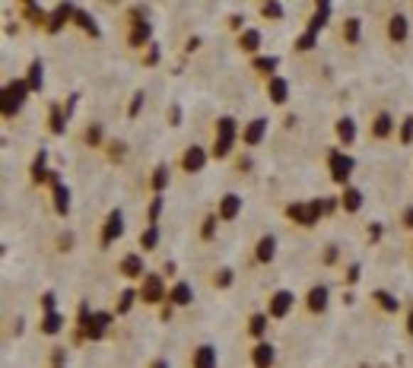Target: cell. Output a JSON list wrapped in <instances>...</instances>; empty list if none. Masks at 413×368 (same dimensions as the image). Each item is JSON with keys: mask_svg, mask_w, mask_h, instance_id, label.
Segmentation results:
<instances>
[{"mask_svg": "<svg viewBox=\"0 0 413 368\" xmlns=\"http://www.w3.org/2000/svg\"><path fill=\"white\" fill-rule=\"evenodd\" d=\"M150 36H153V29H150V23H146V16H144V10L140 6H131V36H127V42H131V48H150Z\"/></svg>", "mask_w": 413, "mask_h": 368, "instance_id": "cell-5", "label": "cell"}, {"mask_svg": "<svg viewBox=\"0 0 413 368\" xmlns=\"http://www.w3.org/2000/svg\"><path fill=\"white\" fill-rule=\"evenodd\" d=\"M340 210H347V213H360V210H363V190L347 184L343 194H340Z\"/></svg>", "mask_w": 413, "mask_h": 368, "instance_id": "cell-17", "label": "cell"}, {"mask_svg": "<svg viewBox=\"0 0 413 368\" xmlns=\"http://www.w3.org/2000/svg\"><path fill=\"white\" fill-rule=\"evenodd\" d=\"M29 92L32 90H29L26 80H13V83H6V90H4V118H16Z\"/></svg>", "mask_w": 413, "mask_h": 368, "instance_id": "cell-1", "label": "cell"}, {"mask_svg": "<svg viewBox=\"0 0 413 368\" xmlns=\"http://www.w3.org/2000/svg\"><path fill=\"white\" fill-rule=\"evenodd\" d=\"M156 244H159V226H146L144 232H140V248L153 251Z\"/></svg>", "mask_w": 413, "mask_h": 368, "instance_id": "cell-37", "label": "cell"}, {"mask_svg": "<svg viewBox=\"0 0 413 368\" xmlns=\"http://www.w3.org/2000/svg\"><path fill=\"white\" fill-rule=\"evenodd\" d=\"M23 13H26V19H29L32 26H45V29H48V16H51V13L42 10L38 4H32V0H29V4H23Z\"/></svg>", "mask_w": 413, "mask_h": 368, "instance_id": "cell-25", "label": "cell"}, {"mask_svg": "<svg viewBox=\"0 0 413 368\" xmlns=\"http://www.w3.org/2000/svg\"><path fill=\"white\" fill-rule=\"evenodd\" d=\"M267 95H270V102L274 105H286V99H289V83L283 77H270L267 80Z\"/></svg>", "mask_w": 413, "mask_h": 368, "instance_id": "cell-16", "label": "cell"}, {"mask_svg": "<svg viewBox=\"0 0 413 368\" xmlns=\"http://www.w3.org/2000/svg\"><path fill=\"white\" fill-rule=\"evenodd\" d=\"M407 333H410V337H413V311H410V315H407Z\"/></svg>", "mask_w": 413, "mask_h": 368, "instance_id": "cell-60", "label": "cell"}, {"mask_svg": "<svg viewBox=\"0 0 413 368\" xmlns=\"http://www.w3.org/2000/svg\"><path fill=\"white\" fill-rule=\"evenodd\" d=\"M140 298H144V305H159V302H166V283H162V276L146 274V276H144V286H140Z\"/></svg>", "mask_w": 413, "mask_h": 368, "instance_id": "cell-6", "label": "cell"}, {"mask_svg": "<svg viewBox=\"0 0 413 368\" xmlns=\"http://www.w3.org/2000/svg\"><path fill=\"white\" fill-rule=\"evenodd\" d=\"M216 140L220 143H235V118H220L216 121Z\"/></svg>", "mask_w": 413, "mask_h": 368, "instance_id": "cell-28", "label": "cell"}, {"mask_svg": "<svg viewBox=\"0 0 413 368\" xmlns=\"http://www.w3.org/2000/svg\"><path fill=\"white\" fill-rule=\"evenodd\" d=\"M239 48H242V51H248V54H254L261 48V32L258 29H245L239 36Z\"/></svg>", "mask_w": 413, "mask_h": 368, "instance_id": "cell-30", "label": "cell"}, {"mask_svg": "<svg viewBox=\"0 0 413 368\" xmlns=\"http://www.w3.org/2000/svg\"><path fill=\"white\" fill-rule=\"evenodd\" d=\"M232 279H235L232 270H229V267H222V270H216L213 286H216V289H226V286H232Z\"/></svg>", "mask_w": 413, "mask_h": 368, "instance_id": "cell-42", "label": "cell"}, {"mask_svg": "<svg viewBox=\"0 0 413 368\" xmlns=\"http://www.w3.org/2000/svg\"><path fill=\"white\" fill-rule=\"evenodd\" d=\"M48 124H51V134H64V124H67V114H64V105H51V114H48Z\"/></svg>", "mask_w": 413, "mask_h": 368, "instance_id": "cell-35", "label": "cell"}, {"mask_svg": "<svg viewBox=\"0 0 413 368\" xmlns=\"http://www.w3.org/2000/svg\"><path fill=\"white\" fill-rule=\"evenodd\" d=\"M118 270H121V276H127V279H144V257L140 254H127L124 261L118 264Z\"/></svg>", "mask_w": 413, "mask_h": 368, "instance_id": "cell-14", "label": "cell"}, {"mask_svg": "<svg viewBox=\"0 0 413 368\" xmlns=\"http://www.w3.org/2000/svg\"><path fill=\"white\" fill-rule=\"evenodd\" d=\"M124 143H121V140H114V143H108V159H112V162H121V159H124Z\"/></svg>", "mask_w": 413, "mask_h": 368, "instance_id": "cell-46", "label": "cell"}, {"mask_svg": "<svg viewBox=\"0 0 413 368\" xmlns=\"http://www.w3.org/2000/svg\"><path fill=\"white\" fill-rule=\"evenodd\" d=\"M404 229H413V207L404 210Z\"/></svg>", "mask_w": 413, "mask_h": 368, "instance_id": "cell-57", "label": "cell"}, {"mask_svg": "<svg viewBox=\"0 0 413 368\" xmlns=\"http://www.w3.org/2000/svg\"><path fill=\"white\" fill-rule=\"evenodd\" d=\"M73 19H77V26H80V29L86 32V36L99 38V26H96V19H92V16H90V13H86V10H80V6H77V16H73Z\"/></svg>", "mask_w": 413, "mask_h": 368, "instance_id": "cell-31", "label": "cell"}, {"mask_svg": "<svg viewBox=\"0 0 413 368\" xmlns=\"http://www.w3.org/2000/svg\"><path fill=\"white\" fill-rule=\"evenodd\" d=\"M73 16H77V6H73V4H58L51 10V16H48V32H51V36H58V32L64 29Z\"/></svg>", "mask_w": 413, "mask_h": 368, "instance_id": "cell-8", "label": "cell"}, {"mask_svg": "<svg viewBox=\"0 0 413 368\" xmlns=\"http://www.w3.org/2000/svg\"><path fill=\"white\" fill-rule=\"evenodd\" d=\"M58 248H60V251H70V248H73V235H70V232L58 238Z\"/></svg>", "mask_w": 413, "mask_h": 368, "instance_id": "cell-54", "label": "cell"}, {"mask_svg": "<svg viewBox=\"0 0 413 368\" xmlns=\"http://www.w3.org/2000/svg\"><path fill=\"white\" fill-rule=\"evenodd\" d=\"M54 213H58V216L70 213V188H67L64 181L54 184Z\"/></svg>", "mask_w": 413, "mask_h": 368, "instance_id": "cell-21", "label": "cell"}, {"mask_svg": "<svg viewBox=\"0 0 413 368\" xmlns=\"http://www.w3.org/2000/svg\"><path fill=\"white\" fill-rule=\"evenodd\" d=\"M267 321L270 318L267 315H252V321H248V333H252V337H264V333H267Z\"/></svg>", "mask_w": 413, "mask_h": 368, "instance_id": "cell-39", "label": "cell"}, {"mask_svg": "<svg viewBox=\"0 0 413 368\" xmlns=\"http://www.w3.org/2000/svg\"><path fill=\"white\" fill-rule=\"evenodd\" d=\"M168 175H172V172H168V166H166V162L153 168V178H150V184H153V190H156V194H162V190L168 188Z\"/></svg>", "mask_w": 413, "mask_h": 368, "instance_id": "cell-32", "label": "cell"}, {"mask_svg": "<svg viewBox=\"0 0 413 368\" xmlns=\"http://www.w3.org/2000/svg\"><path fill=\"white\" fill-rule=\"evenodd\" d=\"M60 327H64V315H45L42 318V333H48V337H54V333H60Z\"/></svg>", "mask_w": 413, "mask_h": 368, "instance_id": "cell-36", "label": "cell"}, {"mask_svg": "<svg viewBox=\"0 0 413 368\" xmlns=\"http://www.w3.org/2000/svg\"><path fill=\"white\" fill-rule=\"evenodd\" d=\"M337 261V244H328L324 248V264H334Z\"/></svg>", "mask_w": 413, "mask_h": 368, "instance_id": "cell-55", "label": "cell"}, {"mask_svg": "<svg viewBox=\"0 0 413 368\" xmlns=\"http://www.w3.org/2000/svg\"><path fill=\"white\" fill-rule=\"evenodd\" d=\"M194 368H216V350L213 346H198L194 350Z\"/></svg>", "mask_w": 413, "mask_h": 368, "instance_id": "cell-26", "label": "cell"}, {"mask_svg": "<svg viewBox=\"0 0 413 368\" xmlns=\"http://www.w3.org/2000/svg\"><path fill=\"white\" fill-rule=\"evenodd\" d=\"M124 235V216H121V210H112L102 226V248H108V244L114 242V238Z\"/></svg>", "mask_w": 413, "mask_h": 368, "instance_id": "cell-9", "label": "cell"}, {"mask_svg": "<svg viewBox=\"0 0 413 368\" xmlns=\"http://www.w3.org/2000/svg\"><path fill=\"white\" fill-rule=\"evenodd\" d=\"M216 220H220V216H207L204 226H200V238H204V242H210V238L216 235Z\"/></svg>", "mask_w": 413, "mask_h": 368, "instance_id": "cell-45", "label": "cell"}, {"mask_svg": "<svg viewBox=\"0 0 413 368\" xmlns=\"http://www.w3.org/2000/svg\"><path fill=\"white\" fill-rule=\"evenodd\" d=\"M144 64H146V67H153V64H159V45H150V51H146V58H144Z\"/></svg>", "mask_w": 413, "mask_h": 368, "instance_id": "cell-51", "label": "cell"}, {"mask_svg": "<svg viewBox=\"0 0 413 368\" xmlns=\"http://www.w3.org/2000/svg\"><path fill=\"white\" fill-rule=\"evenodd\" d=\"M239 210H242V197L239 194H226L220 200V213H216V216L229 222V220H235V216H239Z\"/></svg>", "mask_w": 413, "mask_h": 368, "instance_id": "cell-20", "label": "cell"}, {"mask_svg": "<svg viewBox=\"0 0 413 368\" xmlns=\"http://www.w3.org/2000/svg\"><path fill=\"white\" fill-rule=\"evenodd\" d=\"M306 308L311 315H321L328 308V286H311L309 296H306Z\"/></svg>", "mask_w": 413, "mask_h": 368, "instance_id": "cell-12", "label": "cell"}, {"mask_svg": "<svg viewBox=\"0 0 413 368\" xmlns=\"http://www.w3.org/2000/svg\"><path fill=\"white\" fill-rule=\"evenodd\" d=\"M315 42H318V36H315V32H302V36L299 38H296V48H299V51H311V48H315Z\"/></svg>", "mask_w": 413, "mask_h": 368, "instance_id": "cell-44", "label": "cell"}, {"mask_svg": "<svg viewBox=\"0 0 413 368\" xmlns=\"http://www.w3.org/2000/svg\"><path fill=\"white\" fill-rule=\"evenodd\" d=\"M331 10H334V6H331L328 0H324V4H318V6H315V16L309 19V32H315V36H318V32H321L324 26H328V16H331Z\"/></svg>", "mask_w": 413, "mask_h": 368, "instance_id": "cell-23", "label": "cell"}, {"mask_svg": "<svg viewBox=\"0 0 413 368\" xmlns=\"http://www.w3.org/2000/svg\"><path fill=\"white\" fill-rule=\"evenodd\" d=\"M337 137H340V143H353L356 140V124H353V118H340L337 121Z\"/></svg>", "mask_w": 413, "mask_h": 368, "instance_id": "cell-33", "label": "cell"}, {"mask_svg": "<svg viewBox=\"0 0 413 368\" xmlns=\"http://www.w3.org/2000/svg\"><path fill=\"white\" fill-rule=\"evenodd\" d=\"M283 13H286V6L277 4V0H274V4H261V16L264 19H283Z\"/></svg>", "mask_w": 413, "mask_h": 368, "instance_id": "cell-41", "label": "cell"}, {"mask_svg": "<svg viewBox=\"0 0 413 368\" xmlns=\"http://www.w3.org/2000/svg\"><path fill=\"white\" fill-rule=\"evenodd\" d=\"M168 121H172V127H178V124H181V108H178V105L168 108Z\"/></svg>", "mask_w": 413, "mask_h": 368, "instance_id": "cell-53", "label": "cell"}, {"mask_svg": "<svg viewBox=\"0 0 413 368\" xmlns=\"http://www.w3.org/2000/svg\"><path fill=\"white\" fill-rule=\"evenodd\" d=\"M328 168H331V178L347 188V181H350V175H353L356 162H353V156L340 153V149H328Z\"/></svg>", "mask_w": 413, "mask_h": 368, "instance_id": "cell-2", "label": "cell"}, {"mask_svg": "<svg viewBox=\"0 0 413 368\" xmlns=\"http://www.w3.org/2000/svg\"><path fill=\"white\" fill-rule=\"evenodd\" d=\"M395 131V118H391L388 112H382V114H375V121H372V137H378V140H385L388 134Z\"/></svg>", "mask_w": 413, "mask_h": 368, "instance_id": "cell-24", "label": "cell"}, {"mask_svg": "<svg viewBox=\"0 0 413 368\" xmlns=\"http://www.w3.org/2000/svg\"><path fill=\"white\" fill-rule=\"evenodd\" d=\"M277 64H280V58H274V54H261V58H254L252 67H254L258 73H267V77H274Z\"/></svg>", "mask_w": 413, "mask_h": 368, "instance_id": "cell-34", "label": "cell"}, {"mask_svg": "<svg viewBox=\"0 0 413 368\" xmlns=\"http://www.w3.org/2000/svg\"><path fill=\"white\" fill-rule=\"evenodd\" d=\"M410 140H413V118H404L401 121V143L407 146Z\"/></svg>", "mask_w": 413, "mask_h": 368, "instance_id": "cell-49", "label": "cell"}, {"mask_svg": "<svg viewBox=\"0 0 413 368\" xmlns=\"http://www.w3.org/2000/svg\"><path fill=\"white\" fill-rule=\"evenodd\" d=\"M382 235H385L382 222H369V229H365V238H369V242H382Z\"/></svg>", "mask_w": 413, "mask_h": 368, "instance_id": "cell-48", "label": "cell"}, {"mask_svg": "<svg viewBox=\"0 0 413 368\" xmlns=\"http://www.w3.org/2000/svg\"><path fill=\"white\" fill-rule=\"evenodd\" d=\"M83 140L90 143V146H99V143H102V124H90V127H86Z\"/></svg>", "mask_w": 413, "mask_h": 368, "instance_id": "cell-43", "label": "cell"}, {"mask_svg": "<svg viewBox=\"0 0 413 368\" xmlns=\"http://www.w3.org/2000/svg\"><path fill=\"white\" fill-rule=\"evenodd\" d=\"M26 83H29L32 92H42V83H45V64L42 60H32L29 64V77H26Z\"/></svg>", "mask_w": 413, "mask_h": 368, "instance_id": "cell-27", "label": "cell"}, {"mask_svg": "<svg viewBox=\"0 0 413 368\" xmlns=\"http://www.w3.org/2000/svg\"><path fill=\"white\" fill-rule=\"evenodd\" d=\"M360 29H363V23L356 16H350L347 23H343V38H347L350 45H356V42H360Z\"/></svg>", "mask_w": 413, "mask_h": 368, "instance_id": "cell-38", "label": "cell"}, {"mask_svg": "<svg viewBox=\"0 0 413 368\" xmlns=\"http://www.w3.org/2000/svg\"><path fill=\"white\" fill-rule=\"evenodd\" d=\"M372 298H375V302L382 305V311H388V315H395V311L401 308V302H397V296H391L388 289H375V292H372Z\"/></svg>", "mask_w": 413, "mask_h": 368, "instance_id": "cell-29", "label": "cell"}, {"mask_svg": "<svg viewBox=\"0 0 413 368\" xmlns=\"http://www.w3.org/2000/svg\"><path fill=\"white\" fill-rule=\"evenodd\" d=\"M144 99H146L144 92H134V99H131V108H127V114H131V118H137V114H140V108H144Z\"/></svg>", "mask_w": 413, "mask_h": 368, "instance_id": "cell-50", "label": "cell"}, {"mask_svg": "<svg viewBox=\"0 0 413 368\" xmlns=\"http://www.w3.org/2000/svg\"><path fill=\"white\" fill-rule=\"evenodd\" d=\"M286 216L293 222H299V226H306V229H311L318 220H321V200H306V203H289L286 207Z\"/></svg>", "mask_w": 413, "mask_h": 368, "instance_id": "cell-3", "label": "cell"}, {"mask_svg": "<svg viewBox=\"0 0 413 368\" xmlns=\"http://www.w3.org/2000/svg\"><path fill=\"white\" fill-rule=\"evenodd\" d=\"M360 274H363V267H360V264H353L350 274H347V283H360Z\"/></svg>", "mask_w": 413, "mask_h": 368, "instance_id": "cell-56", "label": "cell"}, {"mask_svg": "<svg viewBox=\"0 0 413 368\" xmlns=\"http://www.w3.org/2000/svg\"><path fill=\"white\" fill-rule=\"evenodd\" d=\"M274 359H277V350L270 343H264V340L252 350V365L254 368H274Z\"/></svg>", "mask_w": 413, "mask_h": 368, "instance_id": "cell-13", "label": "cell"}, {"mask_svg": "<svg viewBox=\"0 0 413 368\" xmlns=\"http://www.w3.org/2000/svg\"><path fill=\"white\" fill-rule=\"evenodd\" d=\"M293 302H296V296L289 289L274 292V296H270V305H267V318H286L289 308H293Z\"/></svg>", "mask_w": 413, "mask_h": 368, "instance_id": "cell-7", "label": "cell"}, {"mask_svg": "<svg viewBox=\"0 0 413 368\" xmlns=\"http://www.w3.org/2000/svg\"><path fill=\"white\" fill-rule=\"evenodd\" d=\"M150 368H168V359H156V362Z\"/></svg>", "mask_w": 413, "mask_h": 368, "instance_id": "cell-59", "label": "cell"}, {"mask_svg": "<svg viewBox=\"0 0 413 368\" xmlns=\"http://www.w3.org/2000/svg\"><path fill=\"white\" fill-rule=\"evenodd\" d=\"M264 134H267V118H254L245 124V131H242V140H245V146H258L264 140Z\"/></svg>", "mask_w": 413, "mask_h": 368, "instance_id": "cell-11", "label": "cell"}, {"mask_svg": "<svg viewBox=\"0 0 413 368\" xmlns=\"http://www.w3.org/2000/svg\"><path fill=\"white\" fill-rule=\"evenodd\" d=\"M80 330H77V337L83 340V337H90V340H102L105 333H108V327H112V315L108 311H92L90 318H86L83 324H77Z\"/></svg>", "mask_w": 413, "mask_h": 368, "instance_id": "cell-4", "label": "cell"}, {"mask_svg": "<svg viewBox=\"0 0 413 368\" xmlns=\"http://www.w3.org/2000/svg\"><path fill=\"white\" fill-rule=\"evenodd\" d=\"M168 302H172L175 308H188V305L194 302V289L188 283H175L172 289H168Z\"/></svg>", "mask_w": 413, "mask_h": 368, "instance_id": "cell-15", "label": "cell"}, {"mask_svg": "<svg viewBox=\"0 0 413 368\" xmlns=\"http://www.w3.org/2000/svg\"><path fill=\"white\" fill-rule=\"evenodd\" d=\"M159 213H162V194H156V197H153V203H150V210H146V216H150V226H156Z\"/></svg>", "mask_w": 413, "mask_h": 368, "instance_id": "cell-47", "label": "cell"}, {"mask_svg": "<svg viewBox=\"0 0 413 368\" xmlns=\"http://www.w3.org/2000/svg\"><path fill=\"white\" fill-rule=\"evenodd\" d=\"M274 254H277V238L274 235H264L261 242H258V248H254V261H258V264H270V261H274Z\"/></svg>", "mask_w": 413, "mask_h": 368, "instance_id": "cell-22", "label": "cell"}, {"mask_svg": "<svg viewBox=\"0 0 413 368\" xmlns=\"http://www.w3.org/2000/svg\"><path fill=\"white\" fill-rule=\"evenodd\" d=\"M204 166H207V149L198 146V143H194V146H188L185 156H181V168L194 175V172H200Z\"/></svg>", "mask_w": 413, "mask_h": 368, "instance_id": "cell-10", "label": "cell"}, {"mask_svg": "<svg viewBox=\"0 0 413 368\" xmlns=\"http://www.w3.org/2000/svg\"><path fill=\"white\" fill-rule=\"evenodd\" d=\"M198 45H200V38H198V36L188 38V51H198Z\"/></svg>", "mask_w": 413, "mask_h": 368, "instance_id": "cell-58", "label": "cell"}, {"mask_svg": "<svg viewBox=\"0 0 413 368\" xmlns=\"http://www.w3.org/2000/svg\"><path fill=\"white\" fill-rule=\"evenodd\" d=\"M54 302H58V298H54V292H45V296H42V308H45V315H54Z\"/></svg>", "mask_w": 413, "mask_h": 368, "instance_id": "cell-52", "label": "cell"}, {"mask_svg": "<svg viewBox=\"0 0 413 368\" xmlns=\"http://www.w3.org/2000/svg\"><path fill=\"white\" fill-rule=\"evenodd\" d=\"M407 32H410V23H407V16H401V13H395V16L388 19V38H391V42H404V38H407Z\"/></svg>", "mask_w": 413, "mask_h": 368, "instance_id": "cell-18", "label": "cell"}, {"mask_svg": "<svg viewBox=\"0 0 413 368\" xmlns=\"http://www.w3.org/2000/svg\"><path fill=\"white\" fill-rule=\"evenodd\" d=\"M45 166H48V149H38V156L32 159V168H29V175H32V181H36V184L48 181L51 168H45Z\"/></svg>", "mask_w": 413, "mask_h": 368, "instance_id": "cell-19", "label": "cell"}, {"mask_svg": "<svg viewBox=\"0 0 413 368\" xmlns=\"http://www.w3.org/2000/svg\"><path fill=\"white\" fill-rule=\"evenodd\" d=\"M137 296H140V292H134V289L121 292V296H118V315H127V311L134 308V302H137Z\"/></svg>", "mask_w": 413, "mask_h": 368, "instance_id": "cell-40", "label": "cell"}]
</instances>
